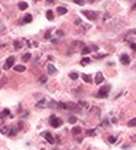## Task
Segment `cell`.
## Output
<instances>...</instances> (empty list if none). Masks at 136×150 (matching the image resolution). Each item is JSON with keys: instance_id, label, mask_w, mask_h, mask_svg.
I'll return each instance as SVG.
<instances>
[{"instance_id": "31", "label": "cell", "mask_w": 136, "mask_h": 150, "mask_svg": "<svg viewBox=\"0 0 136 150\" xmlns=\"http://www.w3.org/2000/svg\"><path fill=\"white\" fill-rule=\"evenodd\" d=\"M26 42H27V45H28V46H29V48H31V47H32V46H34V47H36V46H38V43H36V42H34V41H29V40H26Z\"/></svg>"}, {"instance_id": "19", "label": "cell", "mask_w": 136, "mask_h": 150, "mask_svg": "<svg viewBox=\"0 0 136 150\" xmlns=\"http://www.w3.org/2000/svg\"><path fill=\"white\" fill-rule=\"evenodd\" d=\"M13 45H14L15 49H20L21 47H22V42H21L20 40H14L13 41Z\"/></svg>"}, {"instance_id": "7", "label": "cell", "mask_w": 136, "mask_h": 150, "mask_svg": "<svg viewBox=\"0 0 136 150\" xmlns=\"http://www.w3.org/2000/svg\"><path fill=\"white\" fill-rule=\"evenodd\" d=\"M41 136L42 137H45L46 139V141L48 142V143H51V144H53L54 143V137H53V135L49 131H44V133H41Z\"/></svg>"}, {"instance_id": "20", "label": "cell", "mask_w": 136, "mask_h": 150, "mask_svg": "<svg viewBox=\"0 0 136 150\" xmlns=\"http://www.w3.org/2000/svg\"><path fill=\"white\" fill-rule=\"evenodd\" d=\"M82 79H83V81L87 82V83H90V82H92V78H90V75H88V74H82Z\"/></svg>"}, {"instance_id": "9", "label": "cell", "mask_w": 136, "mask_h": 150, "mask_svg": "<svg viewBox=\"0 0 136 150\" xmlns=\"http://www.w3.org/2000/svg\"><path fill=\"white\" fill-rule=\"evenodd\" d=\"M103 80H104V78H103V75H102V73H97V74L95 75V83L96 84L102 83Z\"/></svg>"}, {"instance_id": "27", "label": "cell", "mask_w": 136, "mask_h": 150, "mask_svg": "<svg viewBox=\"0 0 136 150\" xmlns=\"http://www.w3.org/2000/svg\"><path fill=\"white\" fill-rule=\"evenodd\" d=\"M90 51H92V49L88 48V47L86 46V47H83V48H82L81 54H82V55H86V54H88V53H90Z\"/></svg>"}, {"instance_id": "16", "label": "cell", "mask_w": 136, "mask_h": 150, "mask_svg": "<svg viewBox=\"0 0 136 150\" xmlns=\"http://www.w3.org/2000/svg\"><path fill=\"white\" fill-rule=\"evenodd\" d=\"M18 7H19V9H21V11H25V9L28 8V4L27 3H19L18 4Z\"/></svg>"}, {"instance_id": "2", "label": "cell", "mask_w": 136, "mask_h": 150, "mask_svg": "<svg viewBox=\"0 0 136 150\" xmlns=\"http://www.w3.org/2000/svg\"><path fill=\"white\" fill-rule=\"evenodd\" d=\"M109 89H110V87H109V86H103V87H101V88L98 89V92L95 94V96H96V97H98V98H106V97L108 96Z\"/></svg>"}, {"instance_id": "1", "label": "cell", "mask_w": 136, "mask_h": 150, "mask_svg": "<svg viewBox=\"0 0 136 150\" xmlns=\"http://www.w3.org/2000/svg\"><path fill=\"white\" fill-rule=\"evenodd\" d=\"M81 13L84 15V17L87 18L88 20H90V21H94V20H96L97 19V17H98V14H97V12H95V11H89V9H82L81 11Z\"/></svg>"}, {"instance_id": "26", "label": "cell", "mask_w": 136, "mask_h": 150, "mask_svg": "<svg viewBox=\"0 0 136 150\" xmlns=\"http://www.w3.org/2000/svg\"><path fill=\"white\" fill-rule=\"evenodd\" d=\"M89 62H90V59L89 58H83L80 64H81V66H86V65H88Z\"/></svg>"}, {"instance_id": "11", "label": "cell", "mask_w": 136, "mask_h": 150, "mask_svg": "<svg viewBox=\"0 0 136 150\" xmlns=\"http://www.w3.org/2000/svg\"><path fill=\"white\" fill-rule=\"evenodd\" d=\"M47 106H48V103H47L46 98H42V100H40V101L36 103V107L38 108H46Z\"/></svg>"}, {"instance_id": "6", "label": "cell", "mask_w": 136, "mask_h": 150, "mask_svg": "<svg viewBox=\"0 0 136 150\" xmlns=\"http://www.w3.org/2000/svg\"><path fill=\"white\" fill-rule=\"evenodd\" d=\"M14 61H15V58L14 56H8L7 58V60L5 61V65H4V69H9L13 65H14Z\"/></svg>"}, {"instance_id": "35", "label": "cell", "mask_w": 136, "mask_h": 150, "mask_svg": "<svg viewBox=\"0 0 136 150\" xmlns=\"http://www.w3.org/2000/svg\"><path fill=\"white\" fill-rule=\"evenodd\" d=\"M130 48H131V49H134V51H136V43L131 42V43H130Z\"/></svg>"}, {"instance_id": "17", "label": "cell", "mask_w": 136, "mask_h": 150, "mask_svg": "<svg viewBox=\"0 0 136 150\" xmlns=\"http://www.w3.org/2000/svg\"><path fill=\"white\" fill-rule=\"evenodd\" d=\"M96 134H97V130L96 129H88L86 131V135L87 136H95Z\"/></svg>"}, {"instance_id": "12", "label": "cell", "mask_w": 136, "mask_h": 150, "mask_svg": "<svg viewBox=\"0 0 136 150\" xmlns=\"http://www.w3.org/2000/svg\"><path fill=\"white\" fill-rule=\"evenodd\" d=\"M56 12H58L59 15H65L68 12V9L66 8V7H62V6H59L58 8H56Z\"/></svg>"}, {"instance_id": "5", "label": "cell", "mask_w": 136, "mask_h": 150, "mask_svg": "<svg viewBox=\"0 0 136 150\" xmlns=\"http://www.w3.org/2000/svg\"><path fill=\"white\" fill-rule=\"evenodd\" d=\"M66 109L70 110V111L79 112L81 110V107L79 106V103H74V102H67L66 103Z\"/></svg>"}, {"instance_id": "29", "label": "cell", "mask_w": 136, "mask_h": 150, "mask_svg": "<svg viewBox=\"0 0 136 150\" xmlns=\"http://www.w3.org/2000/svg\"><path fill=\"white\" fill-rule=\"evenodd\" d=\"M69 78L72 79V80H78L79 74H78V73H70V74H69Z\"/></svg>"}, {"instance_id": "39", "label": "cell", "mask_w": 136, "mask_h": 150, "mask_svg": "<svg viewBox=\"0 0 136 150\" xmlns=\"http://www.w3.org/2000/svg\"><path fill=\"white\" fill-rule=\"evenodd\" d=\"M6 82V78H4V81H1V82H0V84H1V86H4V83H5Z\"/></svg>"}, {"instance_id": "36", "label": "cell", "mask_w": 136, "mask_h": 150, "mask_svg": "<svg viewBox=\"0 0 136 150\" xmlns=\"http://www.w3.org/2000/svg\"><path fill=\"white\" fill-rule=\"evenodd\" d=\"M46 80H47V78H46V76H41L40 81L42 82V83H45V82H46Z\"/></svg>"}, {"instance_id": "22", "label": "cell", "mask_w": 136, "mask_h": 150, "mask_svg": "<svg viewBox=\"0 0 136 150\" xmlns=\"http://www.w3.org/2000/svg\"><path fill=\"white\" fill-rule=\"evenodd\" d=\"M81 127H74L72 129V133L74 134V135H79V134H81Z\"/></svg>"}, {"instance_id": "25", "label": "cell", "mask_w": 136, "mask_h": 150, "mask_svg": "<svg viewBox=\"0 0 136 150\" xmlns=\"http://www.w3.org/2000/svg\"><path fill=\"white\" fill-rule=\"evenodd\" d=\"M128 127H136V117H134L128 121Z\"/></svg>"}, {"instance_id": "23", "label": "cell", "mask_w": 136, "mask_h": 150, "mask_svg": "<svg viewBox=\"0 0 136 150\" xmlns=\"http://www.w3.org/2000/svg\"><path fill=\"white\" fill-rule=\"evenodd\" d=\"M8 115H9V109H7V108H5L3 111L0 112V117H6V116H8Z\"/></svg>"}, {"instance_id": "3", "label": "cell", "mask_w": 136, "mask_h": 150, "mask_svg": "<svg viewBox=\"0 0 136 150\" xmlns=\"http://www.w3.org/2000/svg\"><path fill=\"white\" fill-rule=\"evenodd\" d=\"M135 40H136V29H130L125 34V41L131 43Z\"/></svg>"}, {"instance_id": "41", "label": "cell", "mask_w": 136, "mask_h": 150, "mask_svg": "<svg viewBox=\"0 0 136 150\" xmlns=\"http://www.w3.org/2000/svg\"><path fill=\"white\" fill-rule=\"evenodd\" d=\"M131 9H136V4H135V5L133 6V7H131Z\"/></svg>"}, {"instance_id": "24", "label": "cell", "mask_w": 136, "mask_h": 150, "mask_svg": "<svg viewBox=\"0 0 136 150\" xmlns=\"http://www.w3.org/2000/svg\"><path fill=\"white\" fill-rule=\"evenodd\" d=\"M46 17H47V19H48V20H54V14H53V12L51 11V9H49V11H47Z\"/></svg>"}, {"instance_id": "4", "label": "cell", "mask_w": 136, "mask_h": 150, "mask_svg": "<svg viewBox=\"0 0 136 150\" xmlns=\"http://www.w3.org/2000/svg\"><path fill=\"white\" fill-rule=\"evenodd\" d=\"M49 122H51V126H52L53 128H59V127H61V126H62V123H64L61 118L56 117V116H54V115L51 116Z\"/></svg>"}, {"instance_id": "32", "label": "cell", "mask_w": 136, "mask_h": 150, "mask_svg": "<svg viewBox=\"0 0 136 150\" xmlns=\"http://www.w3.org/2000/svg\"><path fill=\"white\" fill-rule=\"evenodd\" d=\"M31 56H32V55L29 54V53H27V54H25V55H23V58H22V61H25V62H27V61H28L29 59H31Z\"/></svg>"}, {"instance_id": "33", "label": "cell", "mask_w": 136, "mask_h": 150, "mask_svg": "<svg viewBox=\"0 0 136 150\" xmlns=\"http://www.w3.org/2000/svg\"><path fill=\"white\" fill-rule=\"evenodd\" d=\"M68 121H69V123H75V122L78 121V120H76V117H74V116H70Z\"/></svg>"}, {"instance_id": "15", "label": "cell", "mask_w": 136, "mask_h": 150, "mask_svg": "<svg viewBox=\"0 0 136 150\" xmlns=\"http://www.w3.org/2000/svg\"><path fill=\"white\" fill-rule=\"evenodd\" d=\"M14 70H15V72H19V73H22V72H25V70H26V67L22 66V65H18V66L14 67Z\"/></svg>"}, {"instance_id": "37", "label": "cell", "mask_w": 136, "mask_h": 150, "mask_svg": "<svg viewBox=\"0 0 136 150\" xmlns=\"http://www.w3.org/2000/svg\"><path fill=\"white\" fill-rule=\"evenodd\" d=\"M49 36H51V32H47L46 35H45V38H46V39H49Z\"/></svg>"}, {"instance_id": "34", "label": "cell", "mask_w": 136, "mask_h": 150, "mask_svg": "<svg viewBox=\"0 0 136 150\" xmlns=\"http://www.w3.org/2000/svg\"><path fill=\"white\" fill-rule=\"evenodd\" d=\"M74 3H75V4H79V5H81V6L84 4L83 1H82V0H74Z\"/></svg>"}, {"instance_id": "40", "label": "cell", "mask_w": 136, "mask_h": 150, "mask_svg": "<svg viewBox=\"0 0 136 150\" xmlns=\"http://www.w3.org/2000/svg\"><path fill=\"white\" fill-rule=\"evenodd\" d=\"M47 3H51V4H53V3H54V0H47Z\"/></svg>"}, {"instance_id": "30", "label": "cell", "mask_w": 136, "mask_h": 150, "mask_svg": "<svg viewBox=\"0 0 136 150\" xmlns=\"http://www.w3.org/2000/svg\"><path fill=\"white\" fill-rule=\"evenodd\" d=\"M79 106H80L81 108H88V102L80 101V102H79Z\"/></svg>"}, {"instance_id": "28", "label": "cell", "mask_w": 136, "mask_h": 150, "mask_svg": "<svg viewBox=\"0 0 136 150\" xmlns=\"http://www.w3.org/2000/svg\"><path fill=\"white\" fill-rule=\"evenodd\" d=\"M108 142H109L110 144H114L116 142V137L115 136H109V137H108Z\"/></svg>"}, {"instance_id": "14", "label": "cell", "mask_w": 136, "mask_h": 150, "mask_svg": "<svg viewBox=\"0 0 136 150\" xmlns=\"http://www.w3.org/2000/svg\"><path fill=\"white\" fill-rule=\"evenodd\" d=\"M8 131H9L8 126H4V127L0 128V133L3 134V135H8Z\"/></svg>"}, {"instance_id": "42", "label": "cell", "mask_w": 136, "mask_h": 150, "mask_svg": "<svg viewBox=\"0 0 136 150\" xmlns=\"http://www.w3.org/2000/svg\"><path fill=\"white\" fill-rule=\"evenodd\" d=\"M54 150H56V149H54Z\"/></svg>"}, {"instance_id": "13", "label": "cell", "mask_w": 136, "mask_h": 150, "mask_svg": "<svg viewBox=\"0 0 136 150\" xmlns=\"http://www.w3.org/2000/svg\"><path fill=\"white\" fill-rule=\"evenodd\" d=\"M23 20H22V22L23 23H29V22H32V20H33V17L31 14H26L25 17L22 18Z\"/></svg>"}, {"instance_id": "18", "label": "cell", "mask_w": 136, "mask_h": 150, "mask_svg": "<svg viewBox=\"0 0 136 150\" xmlns=\"http://www.w3.org/2000/svg\"><path fill=\"white\" fill-rule=\"evenodd\" d=\"M19 130H20L19 128H9V133H8V135H9V136H14V135H17Z\"/></svg>"}, {"instance_id": "8", "label": "cell", "mask_w": 136, "mask_h": 150, "mask_svg": "<svg viewBox=\"0 0 136 150\" xmlns=\"http://www.w3.org/2000/svg\"><path fill=\"white\" fill-rule=\"evenodd\" d=\"M120 61H121V64L123 65H129L130 64V58H129V55L127 54H122L120 56Z\"/></svg>"}, {"instance_id": "21", "label": "cell", "mask_w": 136, "mask_h": 150, "mask_svg": "<svg viewBox=\"0 0 136 150\" xmlns=\"http://www.w3.org/2000/svg\"><path fill=\"white\" fill-rule=\"evenodd\" d=\"M72 45H73V46H78V47H80V48H83V47H86V45H84L83 42H81V41H73Z\"/></svg>"}, {"instance_id": "38", "label": "cell", "mask_w": 136, "mask_h": 150, "mask_svg": "<svg viewBox=\"0 0 136 150\" xmlns=\"http://www.w3.org/2000/svg\"><path fill=\"white\" fill-rule=\"evenodd\" d=\"M131 140H133L134 142L136 143V135H134V136H131Z\"/></svg>"}, {"instance_id": "10", "label": "cell", "mask_w": 136, "mask_h": 150, "mask_svg": "<svg viewBox=\"0 0 136 150\" xmlns=\"http://www.w3.org/2000/svg\"><path fill=\"white\" fill-rule=\"evenodd\" d=\"M47 70H48V74L49 75H53V74H55V73H58V69H56V68H55V66H54V65H52V64L48 65Z\"/></svg>"}]
</instances>
